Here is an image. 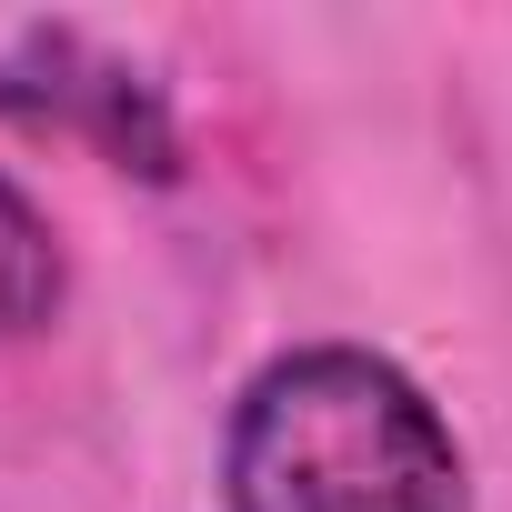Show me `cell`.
<instances>
[{
  "label": "cell",
  "instance_id": "3",
  "mask_svg": "<svg viewBox=\"0 0 512 512\" xmlns=\"http://www.w3.org/2000/svg\"><path fill=\"white\" fill-rule=\"evenodd\" d=\"M71 302V251L51 231V211L0 171V342H21V332H51Z\"/></svg>",
  "mask_w": 512,
  "mask_h": 512
},
{
  "label": "cell",
  "instance_id": "1",
  "mask_svg": "<svg viewBox=\"0 0 512 512\" xmlns=\"http://www.w3.org/2000/svg\"><path fill=\"white\" fill-rule=\"evenodd\" d=\"M221 512H472V452L372 342H292L231 392Z\"/></svg>",
  "mask_w": 512,
  "mask_h": 512
},
{
  "label": "cell",
  "instance_id": "2",
  "mask_svg": "<svg viewBox=\"0 0 512 512\" xmlns=\"http://www.w3.org/2000/svg\"><path fill=\"white\" fill-rule=\"evenodd\" d=\"M0 111L31 121V131L91 141L111 171L181 181V111H171V91L131 51L81 31V21H11L0 31Z\"/></svg>",
  "mask_w": 512,
  "mask_h": 512
}]
</instances>
